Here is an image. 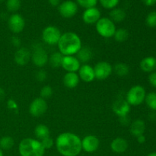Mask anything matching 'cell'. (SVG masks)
<instances>
[{
    "instance_id": "6da1fadb",
    "label": "cell",
    "mask_w": 156,
    "mask_h": 156,
    "mask_svg": "<svg viewBox=\"0 0 156 156\" xmlns=\"http://www.w3.org/2000/svg\"><path fill=\"white\" fill-rule=\"evenodd\" d=\"M57 151L63 156H77L82 150V140L73 133L59 134L56 140Z\"/></svg>"
},
{
    "instance_id": "7a4b0ae2",
    "label": "cell",
    "mask_w": 156,
    "mask_h": 156,
    "mask_svg": "<svg viewBox=\"0 0 156 156\" xmlns=\"http://www.w3.org/2000/svg\"><path fill=\"white\" fill-rule=\"evenodd\" d=\"M57 46L59 52L63 56H74L82 47L81 38L74 32L62 34Z\"/></svg>"
},
{
    "instance_id": "3957f363",
    "label": "cell",
    "mask_w": 156,
    "mask_h": 156,
    "mask_svg": "<svg viewBox=\"0 0 156 156\" xmlns=\"http://www.w3.org/2000/svg\"><path fill=\"white\" fill-rule=\"evenodd\" d=\"M18 150L21 156H44L45 149L41 142L33 138H24L20 142Z\"/></svg>"
},
{
    "instance_id": "277c9868",
    "label": "cell",
    "mask_w": 156,
    "mask_h": 156,
    "mask_svg": "<svg viewBox=\"0 0 156 156\" xmlns=\"http://www.w3.org/2000/svg\"><path fill=\"white\" fill-rule=\"evenodd\" d=\"M146 89L140 85H136L129 88L126 93V101L130 106H139L145 101Z\"/></svg>"
},
{
    "instance_id": "5b68a950",
    "label": "cell",
    "mask_w": 156,
    "mask_h": 156,
    "mask_svg": "<svg viewBox=\"0 0 156 156\" xmlns=\"http://www.w3.org/2000/svg\"><path fill=\"white\" fill-rule=\"evenodd\" d=\"M96 30L99 35L105 38H111L115 34L116 25L109 18H101L96 23Z\"/></svg>"
},
{
    "instance_id": "8992f818",
    "label": "cell",
    "mask_w": 156,
    "mask_h": 156,
    "mask_svg": "<svg viewBox=\"0 0 156 156\" xmlns=\"http://www.w3.org/2000/svg\"><path fill=\"white\" fill-rule=\"evenodd\" d=\"M61 31L56 26L46 27L42 31V39L48 45H57L61 37Z\"/></svg>"
},
{
    "instance_id": "52a82bcc",
    "label": "cell",
    "mask_w": 156,
    "mask_h": 156,
    "mask_svg": "<svg viewBox=\"0 0 156 156\" xmlns=\"http://www.w3.org/2000/svg\"><path fill=\"white\" fill-rule=\"evenodd\" d=\"M94 76L98 80L103 81L108 79L113 73V66L108 62L101 61L95 64L94 67Z\"/></svg>"
},
{
    "instance_id": "ba28073f",
    "label": "cell",
    "mask_w": 156,
    "mask_h": 156,
    "mask_svg": "<svg viewBox=\"0 0 156 156\" xmlns=\"http://www.w3.org/2000/svg\"><path fill=\"white\" fill-rule=\"evenodd\" d=\"M47 103L46 100L40 98H37L32 101L29 106V112L30 115L34 117H40L44 115L47 111Z\"/></svg>"
},
{
    "instance_id": "9c48e42d",
    "label": "cell",
    "mask_w": 156,
    "mask_h": 156,
    "mask_svg": "<svg viewBox=\"0 0 156 156\" xmlns=\"http://www.w3.org/2000/svg\"><path fill=\"white\" fill-rule=\"evenodd\" d=\"M30 60L36 66L39 68L45 66L48 63L49 56L47 52L41 47H36L31 53Z\"/></svg>"
},
{
    "instance_id": "30bf717a",
    "label": "cell",
    "mask_w": 156,
    "mask_h": 156,
    "mask_svg": "<svg viewBox=\"0 0 156 156\" xmlns=\"http://www.w3.org/2000/svg\"><path fill=\"white\" fill-rule=\"evenodd\" d=\"M58 11L62 17L65 18H71L76 15L78 12V5L72 0H66L59 4Z\"/></svg>"
},
{
    "instance_id": "8fae6325",
    "label": "cell",
    "mask_w": 156,
    "mask_h": 156,
    "mask_svg": "<svg viewBox=\"0 0 156 156\" xmlns=\"http://www.w3.org/2000/svg\"><path fill=\"white\" fill-rule=\"evenodd\" d=\"M8 26L12 33L19 34L23 31L25 27V21L20 14L14 13L8 20Z\"/></svg>"
},
{
    "instance_id": "7c38bea8",
    "label": "cell",
    "mask_w": 156,
    "mask_h": 156,
    "mask_svg": "<svg viewBox=\"0 0 156 156\" xmlns=\"http://www.w3.org/2000/svg\"><path fill=\"white\" fill-rule=\"evenodd\" d=\"M99 146H100V141L95 136H86L82 140V149L88 153H92L97 151Z\"/></svg>"
},
{
    "instance_id": "4fadbf2b",
    "label": "cell",
    "mask_w": 156,
    "mask_h": 156,
    "mask_svg": "<svg viewBox=\"0 0 156 156\" xmlns=\"http://www.w3.org/2000/svg\"><path fill=\"white\" fill-rule=\"evenodd\" d=\"M130 107L126 99H118L113 104L112 110L114 114L120 118L128 116L130 112Z\"/></svg>"
},
{
    "instance_id": "5bb4252c",
    "label": "cell",
    "mask_w": 156,
    "mask_h": 156,
    "mask_svg": "<svg viewBox=\"0 0 156 156\" xmlns=\"http://www.w3.org/2000/svg\"><path fill=\"white\" fill-rule=\"evenodd\" d=\"M61 66L67 73H77L81 66V62L76 56H63Z\"/></svg>"
},
{
    "instance_id": "9a60e30c",
    "label": "cell",
    "mask_w": 156,
    "mask_h": 156,
    "mask_svg": "<svg viewBox=\"0 0 156 156\" xmlns=\"http://www.w3.org/2000/svg\"><path fill=\"white\" fill-rule=\"evenodd\" d=\"M30 57H31V53L28 49L26 47H20L15 53L14 60L17 65L24 66L30 62Z\"/></svg>"
},
{
    "instance_id": "2e32d148",
    "label": "cell",
    "mask_w": 156,
    "mask_h": 156,
    "mask_svg": "<svg viewBox=\"0 0 156 156\" xmlns=\"http://www.w3.org/2000/svg\"><path fill=\"white\" fill-rule=\"evenodd\" d=\"M101 18V12L96 7L87 9L82 13V20L87 24H94Z\"/></svg>"
},
{
    "instance_id": "e0dca14e",
    "label": "cell",
    "mask_w": 156,
    "mask_h": 156,
    "mask_svg": "<svg viewBox=\"0 0 156 156\" xmlns=\"http://www.w3.org/2000/svg\"><path fill=\"white\" fill-rule=\"evenodd\" d=\"M78 75L79 79L85 82H91L95 79L94 76V67L90 66L89 64H83L81 65L79 69Z\"/></svg>"
},
{
    "instance_id": "ac0fdd59",
    "label": "cell",
    "mask_w": 156,
    "mask_h": 156,
    "mask_svg": "<svg viewBox=\"0 0 156 156\" xmlns=\"http://www.w3.org/2000/svg\"><path fill=\"white\" fill-rule=\"evenodd\" d=\"M111 149L115 153H123L128 149V142L123 137H117L111 142Z\"/></svg>"
},
{
    "instance_id": "d6986e66",
    "label": "cell",
    "mask_w": 156,
    "mask_h": 156,
    "mask_svg": "<svg viewBox=\"0 0 156 156\" xmlns=\"http://www.w3.org/2000/svg\"><path fill=\"white\" fill-rule=\"evenodd\" d=\"M79 81L80 79L77 73H66L63 76V84L68 88H76Z\"/></svg>"
},
{
    "instance_id": "ffe728a7",
    "label": "cell",
    "mask_w": 156,
    "mask_h": 156,
    "mask_svg": "<svg viewBox=\"0 0 156 156\" xmlns=\"http://www.w3.org/2000/svg\"><path fill=\"white\" fill-rule=\"evenodd\" d=\"M140 69L145 73H152L156 69V58L147 56L143 58L140 63Z\"/></svg>"
},
{
    "instance_id": "44dd1931",
    "label": "cell",
    "mask_w": 156,
    "mask_h": 156,
    "mask_svg": "<svg viewBox=\"0 0 156 156\" xmlns=\"http://www.w3.org/2000/svg\"><path fill=\"white\" fill-rule=\"evenodd\" d=\"M145 130H146V124L143 120L137 119L134 120L130 125L129 131L130 133L134 136L137 137L140 135H143Z\"/></svg>"
},
{
    "instance_id": "7402d4cb",
    "label": "cell",
    "mask_w": 156,
    "mask_h": 156,
    "mask_svg": "<svg viewBox=\"0 0 156 156\" xmlns=\"http://www.w3.org/2000/svg\"><path fill=\"white\" fill-rule=\"evenodd\" d=\"M76 58L79 59L81 63L87 64V62H89L90 59L92 58V51L89 47H82V48L79 50L76 53Z\"/></svg>"
},
{
    "instance_id": "603a6c76",
    "label": "cell",
    "mask_w": 156,
    "mask_h": 156,
    "mask_svg": "<svg viewBox=\"0 0 156 156\" xmlns=\"http://www.w3.org/2000/svg\"><path fill=\"white\" fill-rule=\"evenodd\" d=\"M126 14L123 9L114 8L110 12V19L114 22H122L126 18Z\"/></svg>"
},
{
    "instance_id": "cb8c5ba5",
    "label": "cell",
    "mask_w": 156,
    "mask_h": 156,
    "mask_svg": "<svg viewBox=\"0 0 156 156\" xmlns=\"http://www.w3.org/2000/svg\"><path fill=\"white\" fill-rule=\"evenodd\" d=\"M35 136L41 141L44 139L50 136V129L45 124H38L34 129Z\"/></svg>"
},
{
    "instance_id": "d4e9b609",
    "label": "cell",
    "mask_w": 156,
    "mask_h": 156,
    "mask_svg": "<svg viewBox=\"0 0 156 156\" xmlns=\"http://www.w3.org/2000/svg\"><path fill=\"white\" fill-rule=\"evenodd\" d=\"M62 59H63V55L62 53H59V51L54 52L49 56L48 62L50 63V66L53 68H58L62 65Z\"/></svg>"
},
{
    "instance_id": "484cf974",
    "label": "cell",
    "mask_w": 156,
    "mask_h": 156,
    "mask_svg": "<svg viewBox=\"0 0 156 156\" xmlns=\"http://www.w3.org/2000/svg\"><path fill=\"white\" fill-rule=\"evenodd\" d=\"M113 71H114L115 74L120 76V77H123V76H126L129 74V66L126 63L119 62V63H117L114 66V67L113 68Z\"/></svg>"
},
{
    "instance_id": "4316f807",
    "label": "cell",
    "mask_w": 156,
    "mask_h": 156,
    "mask_svg": "<svg viewBox=\"0 0 156 156\" xmlns=\"http://www.w3.org/2000/svg\"><path fill=\"white\" fill-rule=\"evenodd\" d=\"M113 37L117 42L123 43L129 37V32L125 28L117 29Z\"/></svg>"
},
{
    "instance_id": "83f0119b",
    "label": "cell",
    "mask_w": 156,
    "mask_h": 156,
    "mask_svg": "<svg viewBox=\"0 0 156 156\" xmlns=\"http://www.w3.org/2000/svg\"><path fill=\"white\" fill-rule=\"evenodd\" d=\"M15 142L12 137L5 136L0 139V149L2 150H9L14 146Z\"/></svg>"
},
{
    "instance_id": "f1b7e54d",
    "label": "cell",
    "mask_w": 156,
    "mask_h": 156,
    "mask_svg": "<svg viewBox=\"0 0 156 156\" xmlns=\"http://www.w3.org/2000/svg\"><path fill=\"white\" fill-rule=\"evenodd\" d=\"M145 101L151 110L156 111V92H150L146 94Z\"/></svg>"
},
{
    "instance_id": "f546056e",
    "label": "cell",
    "mask_w": 156,
    "mask_h": 156,
    "mask_svg": "<svg viewBox=\"0 0 156 156\" xmlns=\"http://www.w3.org/2000/svg\"><path fill=\"white\" fill-rule=\"evenodd\" d=\"M21 5V0H7L6 1V8L8 11L11 12H15L19 10Z\"/></svg>"
},
{
    "instance_id": "4dcf8cb0",
    "label": "cell",
    "mask_w": 156,
    "mask_h": 156,
    "mask_svg": "<svg viewBox=\"0 0 156 156\" xmlns=\"http://www.w3.org/2000/svg\"><path fill=\"white\" fill-rule=\"evenodd\" d=\"M53 90L51 86L50 85H45V86L43 87L41 89V91H40V95H41V98L44 99H48L53 95Z\"/></svg>"
},
{
    "instance_id": "1f68e13d",
    "label": "cell",
    "mask_w": 156,
    "mask_h": 156,
    "mask_svg": "<svg viewBox=\"0 0 156 156\" xmlns=\"http://www.w3.org/2000/svg\"><path fill=\"white\" fill-rule=\"evenodd\" d=\"M76 3L81 7L87 9L95 7L96 5L98 4V0H76Z\"/></svg>"
},
{
    "instance_id": "d6a6232c",
    "label": "cell",
    "mask_w": 156,
    "mask_h": 156,
    "mask_svg": "<svg viewBox=\"0 0 156 156\" xmlns=\"http://www.w3.org/2000/svg\"><path fill=\"white\" fill-rule=\"evenodd\" d=\"M102 7L106 9H113L117 6L120 0H99Z\"/></svg>"
},
{
    "instance_id": "836d02e7",
    "label": "cell",
    "mask_w": 156,
    "mask_h": 156,
    "mask_svg": "<svg viewBox=\"0 0 156 156\" xmlns=\"http://www.w3.org/2000/svg\"><path fill=\"white\" fill-rule=\"evenodd\" d=\"M146 23L150 27H156V11H152L148 14L146 18Z\"/></svg>"
},
{
    "instance_id": "e575fe53",
    "label": "cell",
    "mask_w": 156,
    "mask_h": 156,
    "mask_svg": "<svg viewBox=\"0 0 156 156\" xmlns=\"http://www.w3.org/2000/svg\"><path fill=\"white\" fill-rule=\"evenodd\" d=\"M41 144H42V146H44V148L45 149H51V148L53 146V144H54L53 140L50 136L44 139V140H41Z\"/></svg>"
},
{
    "instance_id": "d590c367",
    "label": "cell",
    "mask_w": 156,
    "mask_h": 156,
    "mask_svg": "<svg viewBox=\"0 0 156 156\" xmlns=\"http://www.w3.org/2000/svg\"><path fill=\"white\" fill-rule=\"evenodd\" d=\"M35 77H36L37 80L39 81V82H44V81H46V79H47V72H46L44 69H39L36 73Z\"/></svg>"
},
{
    "instance_id": "8d00e7d4",
    "label": "cell",
    "mask_w": 156,
    "mask_h": 156,
    "mask_svg": "<svg viewBox=\"0 0 156 156\" xmlns=\"http://www.w3.org/2000/svg\"><path fill=\"white\" fill-rule=\"evenodd\" d=\"M11 43H12V44L15 47L20 48L21 44V41L18 36H12V37H11Z\"/></svg>"
},
{
    "instance_id": "74e56055",
    "label": "cell",
    "mask_w": 156,
    "mask_h": 156,
    "mask_svg": "<svg viewBox=\"0 0 156 156\" xmlns=\"http://www.w3.org/2000/svg\"><path fill=\"white\" fill-rule=\"evenodd\" d=\"M7 107L9 109L13 110V111H16L18 108V105L17 102L13 99H9L7 101Z\"/></svg>"
},
{
    "instance_id": "f35d334b",
    "label": "cell",
    "mask_w": 156,
    "mask_h": 156,
    "mask_svg": "<svg viewBox=\"0 0 156 156\" xmlns=\"http://www.w3.org/2000/svg\"><path fill=\"white\" fill-rule=\"evenodd\" d=\"M149 82L152 86L156 88V71L150 73L149 76Z\"/></svg>"
},
{
    "instance_id": "ab89813d",
    "label": "cell",
    "mask_w": 156,
    "mask_h": 156,
    "mask_svg": "<svg viewBox=\"0 0 156 156\" xmlns=\"http://www.w3.org/2000/svg\"><path fill=\"white\" fill-rule=\"evenodd\" d=\"M120 123L121 124L124 125V126H127L129 123V118L128 116H126V117H120Z\"/></svg>"
},
{
    "instance_id": "60d3db41",
    "label": "cell",
    "mask_w": 156,
    "mask_h": 156,
    "mask_svg": "<svg viewBox=\"0 0 156 156\" xmlns=\"http://www.w3.org/2000/svg\"><path fill=\"white\" fill-rule=\"evenodd\" d=\"M48 2L50 5L53 6V7L59 6V4L61 3V0H48Z\"/></svg>"
},
{
    "instance_id": "b9f144b4",
    "label": "cell",
    "mask_w": 156,
    "mask_h": 156,
    "mask_svg": "<svg viewBox=\"0 0 156 156\" xmlns=\"http://www.w3.org/2000/svg\"><path fill=\"white\" fill-rule=\"evenodd\" d=\"M143 2L147 6H152L156 3V0H143Z\"/></svg>"
},
{
    "instance_id": "7bdbcfd3",
    "label": "cell",
    "mask_w": 156,
    "mask_h": 156,
    "mask_svg": "<svg viewBox=\"0 0 156 156\" xmlns=\"http://www.w3.org/2000/svg\"><path fill=\"white\" fill-rule=\"evenodd\" d=\"M136 140L139 143H140V144H143V143H144L146 140V136H145L144 135H140V136H139L136 137Z\"/></svg>"
},
{
    "instance_id": "ee69618b",
    "label": "cell",
    "mask_w": 156,
    "mask_h": 156,
    "mask_svg": "<svg viewBox=\"0 0 156 156\" xmlns=\"http://www.w3.org/2000/svg\"><path fill=\"white\" fill-rule=\"evenodd\" d=\"M5 94V93L4 89H3V88H2L1 87H0V100H2V99L4 98Z\"/></svg>"
},
{
    "instance_id": "f6af8a7d",
    "label": "cell",
    "mask_w": 156,
    "mask_h": 156,
    "mask_svg": "<svg viewBox=\"0 0 156 156\" xmlns=\"http://www.w3.org/2000/svg\"><path fill=\"white\" fill-rule=\"evenodd\" d=\"M147 156H156V152H151V153H149Z\"/></svg>"
},
{
    "instance_id": "bcb514c9",
    "label": "cell",
    "mask_w": 156,
    "mask_h": 156,
    "mask_svg": "<svg viewBox=\"0 0 156 156\" xmlns=\"http://www.w3.org/2000/svg\"><path fill=\"white\" fill-rule=\"evenodd\" d=\"M0 156H3V152L1 149H0Z\"/></svg>"
},
{
    "instance_id": "7dc6e473",
    "label": "cell",
    "mask_w": 156,
    "mask_h": 156,
    "mask_svg": "<svg viewBox=\"0 0 156 156\" xmlns=\"http://www.w3.org/2000/svg\"><path fill=\"white\" fill-rule=\"evenodd\" d=\"M0 1H2V0H0Z\"/></svg>"
}]
</instances>
